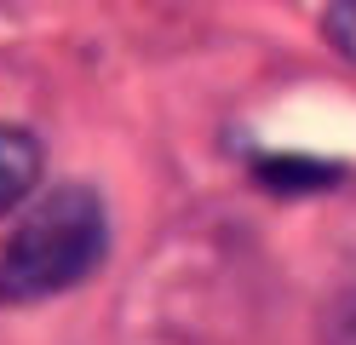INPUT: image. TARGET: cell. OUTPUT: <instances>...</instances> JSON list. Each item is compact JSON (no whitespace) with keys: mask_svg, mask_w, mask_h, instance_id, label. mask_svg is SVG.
<instances>
[{"mask_svg":"<svg viewBox=\"0 0 356 345\" xmlns=\"http://www.w3.org/2000/svg\"><path fill=\"white\" fill-rule=\"evenodd\" d=\"M259 178H264V184H282V190H287V184H327V178H333V167H305L299 155H282V167L259 161Z\"/></svg>","mask_w":356,"mask_h":345,"instance_id":"3","label":"cell"},{"mask_svg":"<svg viewBox=\"0 0 356 345\" xmlns=\"http://www.w3.org/2000/svg\"><path fill=\"white\" fill-rule=\"evenodd\" d=\"M327 345H356V293H345L333 305V322H327Z\"/></svg>","mask_w":356,"mask_h":345,"instance_id":"5","label":"cell"},{"mask_svg":"<svg viewBox=\"0 0 356 345\" xmlns=\"http://www.w3.org/2000/svg\"><path fill=\"white\" fill-rule=\"evenodd\" d=\"M322 23H327V40L356 63V0H327V17Z\"/></svg>","mask_w":356,"mask_h":345,"instance_id":"4","label":"cell"},{"mask_svg":"<svg viewBox=\"0 0 356 345\" xmlns=\"http://www.w3.org/2000/svg\"><path fill=\"white\" fill-rule=\"evenodd\" d=\"M109 253V219L104 201L86 184L52 190L35 213L0 242V299L35 305L81 288Z\"/></svg>","mask_w":356,"mask_h":345,"instance_id":"1","label":"cell"},{"mask_svg":"<svg viewBox=\"0 0 356 345\" xmlns=\"http://www.w3.org/2000/svg\"><path fill=\"white\" fill-rule=\"evenodd\" d=\"M35 184H40V144L24 127H0V213H12Z\"/></svg>","mask_w":356,"mask_h":345,"instance_id":"2","label":"cell"}]
</instances>
